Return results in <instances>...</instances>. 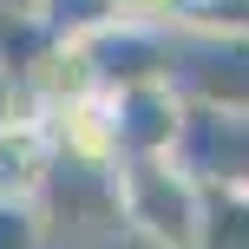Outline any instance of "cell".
<instances>
[{"instance_id": "obj_1", "label": "cell", "mask_w": 249, "mask_h": 249, "mask_svg": "<svg viewBox=\"0 0 249 249\" xmlns=\"http://www.w3.org/2000/svg\"><path fill=\"white\" fill-rule=\"evenodd\" d=\"M118 230H131L144 249H190L197 243V203L203 184L177 151L164 158H118L112 164Z\"/></svg>"}, {"instance_id": "obj_2", "label": "cell", "mask_w": 249, "mask_h": 249, "mask_svg": "<svg viewBox=\"0 0 249 249\" xmlns=\"http://www.w3.org/2000/svg\"><path fill=\"white\" fill-rule=\"evenodd\" d=\"M79 59H86L92 86L112 92V86H138V79H177V33L158 20H131V13H118L112 26H99V33L72 39Z\"/></svg>"}, {"instance_id": "obj_3", "label": "cell", "mask_w": 249, "mask_h": 249, "mask_svg": "<svg viewBox=\"0 0 249 249\" xmlns=\"http://www.w3.org/2000/svg\"><path fill=\"white\" fill-rule=\"evenodd\" d=\"M105 118H112V151L118 158H164L184 144L190 99L177 79H138V86L105 92Z\"/></svg>"}, {"instance_id": "obj_4", "label": "cell", "mask_w": 249, "mask_h": 249, "mask_svg": "<svg viewBox=\"0 0 249 249\" xmlns=\"http://www.w3.org/2000/svg\"><path fill=\"white\" fill-rule=\"evenodd\" d=\"M177 86L190 105L249 118V39H184L177 33Z\"/></svg>"}, {"instance_id": "obj_5", "label": "cell", "mask_w": 249, "mask_h": 249, "mask_svg": "<svg viewBox=\"0 0 249 249\" xmlns=\"http://www.w3.org/2000/svg\"><path fill=\"white\" fill-rule=\"evenodd\" d=\"M53 177V138L33 112L0 124V197H39Z\"/></svg>"}, {"instance_id": "obj_6", "label": "cell", "mask_w": 249, "mask_h": 249, "mask_svg": "<svg viewBox=\"0 0 249 249\" xmlns=\"http://www.w3.org/2000/svg\"><path fill=\"white\" fill-rule=\"evenodd\" d=\"M59 53V33L39 20L33 7H0V66L33 92V79L46 72V59Z\"/></svg>"}, {"instance_id": "obj_7", "label": "cell", "mask_w": 249, "mask_h": 249, "mask_svg": "<svg viewBox=\"0 0 249 249\" xmlns=\"http://www.w3.org/2000/svg\"><path fill=\"white\" fill-rule=\"evenodd\" d=\"M203 203H197V243L190 249H249V190L223 184V177H197Z\"/></svg>"}, {"instance_id": "obj_8", "label": "cell", "mask_w": 249, "mask_h": 249, "mask_svg": "<svg viewBox=\"0 0 249 249\" xmlns=\"http://www.w3.org/2000/svg\"><path fill=\"white\" fill-rule=\"evenodd\" d=\"M33 13H39L59 39H86V33H99V26L118 20L124 0H33Z\"/></svg>"}, {"instance_id": "obj_9", "label": "cell", "mask_w": 249, "mask_h": 249, "mask_svg": "<svg viewBox=\"0 0 249 249\" xmlns=\"http://www.w3.org/2000/svg\"><path fill=\"white\" fill-rule=\"evenodd\" d=\"M0 249H46V203L0 197Z\"/></svg>"}, {"instance_id": "obj_10", "label": "cell", "mask_w": 249, "mask_h": 249, "mask_svg": "<svg viewBox=\"0 0 249 249\" xmlns=\"http://www.w3.org/2000/svg\"><path fill=\"white\" fill-rule=\"evenodd\" d=\"M26 112H33V92L0 66V124H13V118H26Z\"/></svg>"}, {"instance_id": "obj_11", "label": "cell", "mask_w": 249, "mask_h": 249, "mask_svg": "<svg viewBox=\"0 0 249 249\" xmlns=\"http://www.w3.org/2000/svg\"><path fill=\"white\" fill-rule=\"evenodd\" d=\"M0 7H33V0H0Z\"/></svg>"}]
</instances>
